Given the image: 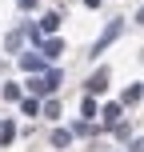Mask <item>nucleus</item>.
<instances>
[{
  "label": "nucleus",
  "instance_id": "6",
  "mask_svg": "<svg viewBox=\"0 0 144 152\" xmlns=\"http://www.w3.org/2000/svg\"><path fill=\"white\" fill-rule=\"evenodd\" d=\"M20 64H24V68H28V72H40V68H44V60H40V56H20Z\"/></svg>",
  "mask_w": 144,
  "mask_h": 152
},
{
  "label": "nucleus",
  "instance_id": "11",
  "mask_svg": "<svg viewBox=\"0 0 144 152\" xmlns=\"http://www.w3.org/2000/svg\"><path fill=\"white\" fill-rule=\"evenodd\" d=\"M16 136V128H12V124H0V140H4V144H8V140H12Z\"/></svg>",
  "mask_w": 144,
  "mask_h": 152
},
{
  "label": "nucleus",
  "instance_id": "5",
  "mask_svg": "<svg viewBox=\"0 0 144 152\" xmlns=\"http://www.w3.org/2000/svg\"><path fill=\"white\" fill-rule=\"evenodd\" d=\"M56 28H60V16H56V12H48L44 20H40V32H56Z\"/></svg>",
  "mask_w": 144,
  "mask_h": 152
},
{
  "label": "nucleus",
  "instance_id": "10",
  "mask_svg": "<svg viewBox=\"0 0 144 152\" xmlns=\"http://www.w3.org/2000/svg\"><path fill=\"white\" fill-rule=\"evenodd\" d=\"M68 140H72V132H64V128H56V132H52V144H56V148H64Z\"/></svg>",
  "mask_w": 144,
  "mask_h": 152
},
{
  "label": "nucleus",
  "instance_id": "8",
  "mask_svg": "<svg viewBox=\"0 0 144 152\" xmlns=\"http://www.w3.org/2000/svg\"><path fill=\"white\" fill-rule=\"evenodd\" d=\"M144 96V88H140V84H132V88L128 92H124V104H136V100Z\"/></svg>",
  "mask_w": 144,
  "mask_h": 152
},
{
  "label": "nucleus",
  "instance_id": "9",
  "mask_svg": "<svg viewBox=\"0 0 144 152\" xmlns=\"http://www.w3.org/2000/svg\"><path fill=\"white\" fill-rule=\"evenodd\" d=\"M20 108H24V116H36V112H40V100H36V96H28Z\"/></svg>",
  "mask_w": 144,
  "mask_h": 152
},
{
  "label": "nucleus",
  "instance_id": "4",
  "mask_svg": "<svg viewBox=\"0 0 144 152\" xmlns=\"http://www.w3.org/2000/svg\"><path fill=\"white\" fill-rule=\"evenodd\" d=\"M40 52H44L48 60H56V56L64 52V44H60V40H56V36H48V40H40Z\"/></svg>",
  "mask_w": 144,
  "mask_h": 152
},
{
  "label": "nucleus",
  "instance_id": "7",
  "mask_svg": "<svg viewBox=\"0 0 144 152\" xmlns=\"http://www.w3.org/2000/svg\"><path fill=\"white\" fill-rule=\"evenodd\" d=\"M100 116H104V124H116V120H120V104H104Z\"/></svg>",
  "mask_w": 144,
  "mask_h": 152
},
{
  "label": "nucleus",
  "instance_id": "2",
  "mask_svg": "<svg viewBox=\"0 0 144 152\" xmlns=\"http://www.w3.org/2000/svg\"><path fill=\"white\" fill-rule=\"evenodd\" d=\"M84 88H88V96H100V92L108 88V68H96L88 76V84H84Z\"/></svg>",
  "mask_w": 144,
  "mask_h": 152
},
{
  "label": "nucleus",
  "instance_id": "3",
  "mask_svg": "<svg viewBox=\"0 0 144 152\" xmlns=\"http://www.w3.org/2000/svg\"><path fill=\"white\" fill-rule=\"evenodd\" d=\"M120 28H124V24H120V20H112V24H108V28H104V36H100V40H96V48H92V52H104V48H108V44H112V40H116V36H120Z\"/></svg>",
  "mask_w": 144,
  "mask_h": 152
},
{
  "label": "nucleus",
  "instance_id": "13",
  "mask_svg": "<svg viewBox=\"0 0 144 152\" xmlns=\"http://www.w3.org/2000/svg\"><path fill=\"white\" fill-rule=\"evenodd\" d=\"M32 4H36V0H20V8H32Z\"/></svg>",
  "mask_w": 144,
  "mask_h": 152
},
{
  "label": "nucleus",
  "instance_id": "14",
  "mask_svg": "<svg viewBox=\"0 0 144 152\" xmlns=\"http://www.w3.org/2000/svg\"><path fill=\"white\" fill-rule=\"evenodd\" d=\"M136 20H140V24H144V12H140V16H136Z\"/></svg>",
  "mask_w": 144,
  "mask_h": 152
},
{
  "label": "nucleus",
  "instance_id": "12",
  "mask_svg": "<svg viewBox=\"0 0 144 152\" xmlns=\"http://www.w3.org/2000/svg\"><path fill=\"white\" fill-rule=\"evenodd\" d=\"M132 152H144V140H136V144H132Z\"/></svg>",
  "mask_w": 144,
  "mask_h": 152
},
{
  "label": "nucleus",
  "instance_id": "1",
  "mask_svg": "<svg viewBox=\"0 0 144 152\" xmlns=\"http://www.w3.org/2000/svg\"><path fill=\"white\" fill-rule=\"evenodd\" d=\"M56 84H60V76H56V72H48V76H36L28 88L36 92V96H48V92H56Z\"/></svg>",
  "mask_w": 144,
  "mask_h": 152
}]
</instances>
